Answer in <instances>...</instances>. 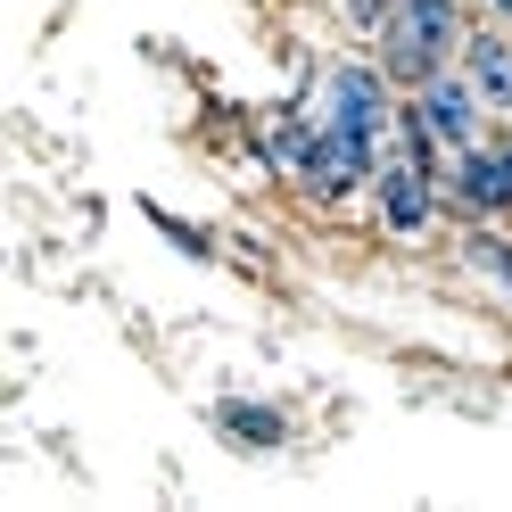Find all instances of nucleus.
Returning a JSON list of instances; mask_svg holds the SVG:
<instances>
[{
	"mask_svg": "<svg viewBox=\"0 0 512 512\" xmlns=\"http://www.w3.org/2000/svg\"><path fill=\"white\" fill-rule=\"evenodd\" d=\"M463 0H397V17H389V34L372 42V58L389 67L397 91H422L430 75L446 67H463Z\"/></svg>",
	"mask_w": 512,
	"mask_h": 512,
	"instance_id": "f257e3e1",
	"label": "nucleus"
},
{
	"mask_svg": "<svg viewBox=\"0 0 512 512\" xmlns=\"http://www.w3.org/2000/svg\"><path fill=\"white\" fill-rule=\"evenodd\" d=\"M496 149H504V182H512V133H496Z\"/></svg>",
	"mask_w": 512,
	"mask_h": 512,
	"instance_id": "ddd939ff",
	"label": "nucleus"
},
{
	"mask_svg": "<svg viewBox=\"0 0 512 512\" xmlns=\"http://www.w3.org/2000/svg\"><path fill=\"white\" fill-rule=\"evenodd\" d=\"M463 256H471V265L496 281V290H512V240H504V232H488V223H471V232H463Z\"/></svg>",
	"mask_w": 512,
	"mask_h": 512,
	"instance_id": "9d476101",
	"label": "nucleus"
},
{
	"mask_svg": "<svg viewBox=\"0 0 512 512\" xmlns=\"http://www.w3.org/2000/svg\"><path fill=\"white\" fill-rule=\"evenodd\" d=\"M463 75L488 100V116H512V25H471L463 34Z\"/></svg>",
	"mask_w": 512,
	"mask_h": 512,
	"instance_id": "0eeeda50",
	"label": "nucleus"
},
{
	"mask_svg": "<svg viewBox=\"0 0 512 512\" xmlns=\"http://www.w3.org/2000/svg\"><path fill=\"white\" fill-rule=\"evenodd\" d=\"M314 133H323V124H314L306 108H281L265 133H256V157H265L273 174H298V166H306V149H314Z\"/></svg>",
	"mask_w": 512,
	"mask_h": 512,
	"instance_id": "1a4fd4ad",
	"label": "nucleus"
},
{
	"mask_svg": "<svg viewBox=\"0 0 512 512\" xmlns=\"http://www.w3.org/2000/svg\"><path fill=\"white\" fill-rule=\"evenodd\" d=\"M438 199H446V215H463V223H504V215H512L504 149H496V141L455 149V157H446V174H438Z\"/></svg>",
	"mask_w": 512,
	"mask_h": 512,
	"instance_id": "20e7f679",
	"label": "nucleus"
},
{
	"mask_svg": "<svg viewBox=\"0 0 512 512\" xmlns=\"http://www.w3.org/2000/svg\"><path fill=\"white\" fill-rule=\"evenodd\" d=\"M372 199H380V232L389 240H422L430 223H438V174H422V166H405V157H389V166L372 174Z\"/></svg>",
	"mask_w": 512,
	"mask_h": 512,
	"instance_id": "39448f33",
	"label": "nucleus"
},
{
	"mask_svg": "<svg viewBox=\"0 0 512 512\" xmlns=\"http://www.w3.org/2000/svg\"><path fill=\"white\" fill-rule=\"evenodd\" d=\"M389 166V141L380 133H356V124H323L314 133V149H306V166L290 174L314 207H347L356 190H372V174Z\"/></svg>",
	"mask_w": 512,
	"mask_h": 512,
	"instance_id": "f03ea898",
	"label": "nucleus"
},
{
	"mask_svg": "<svg viewBox=\"0 0 512 512\" xmlns=\"http://www.w3.org/2000/svg\"><path fill=\"white\" fill-rule=\"evenodd\" d=\"M397 100H405V91L389 83L380 58H331V75H323V124H356V133H380V141H389Z\"/></svg>",
	"mask_w": 512,
	"mask_h": 512,
	"instance_id": "7ed1b4c3",
	"label": "nucleus"
},
{
	"mask_svg": "<svg viewBox=\"0 0 512 512\" xmlns=\"http://www.w3.org/2000/svg\"><path fill=\"white\" fill-rule=\"evenodd\" d=\"M207 422L232 438V446H248V455H273V446H290V413L281 405H248V397H223Z\"/></svg>",
	"mask_w": 512,
	"mask_h": 512,
	"instance_id": "6e6552de",
	"label": "nucleus"
},
{
	"mask_svg": "<svg viewBox=\"0 0 512 512\" xmlns=\"http://www.w3.org/2000/svg\"><path fill=\"white\" fill-rule=\"evenodd\" d=\"M405 100L422 108V124H430V133H438L446 149H471V141H479V116H488V100L471 91V75H463V67L430 75L422 91H405Z\"/></svg>",
	"mask_w": 512,
	"mask_h": 512,
	"instance_id": "423d86ee",
	"label": "nucleus"
},
{
	"mask_svg": "<svg viewBox=\"0 0 512 512\" xmlns=\"http://www.w3.org/2000/svg\"><path fill=\"white\" fill-rule=\"evenodd\" d=\"M479 9H488V17H496V25H512V0H479Z\"/></svg>",
	"mask_w": 512,
	"mask_h": 512,
	"instance_id": "f8f14e48",
	"label": "nucleus"
},
{
	"mask_svg": "<svg viewBox=\"0 0 512 512\" xmlns=\"http://www.w3.org/2000/svg\"><path fill=\"white\" fill-rule=\"evenodd\" d=\"M389 17H397V0H339V25L356 42H380V34H389Z\"/></svg>",
	"mask_w": 512,
	"mask_h": 512,
	"instance_id": "9b49d317",
	"label": "nucleus"
}]
</instances>
